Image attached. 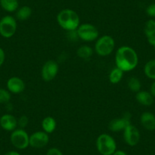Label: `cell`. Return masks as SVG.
<instances>
[{
  "instance_id": "1",
  "label": "cell",
  "mask_w": 155,
  "mask_h": 155,
  "mask_svg": "<svg viewBox=\"0 0 155 155\" xmlns=\"http://www.w3.org/2000/svg\"><path fill=\"white\" fill-rule=\"evenodd\" d=\"M115 63L117 68L124 72L132 71L138 64V53L132 47L122 46L115 53Z\"/></svg>"
},
{
  "instance_id": "2",
  "label": "cell",
  "mask_w": 155,
  "mask_h": 155,
  "mask_svg": "<svg viewBox=\"0 0 155 155\" xmlns=\"http://www.w3.org/2000/svg\"><path fill=\"white\" fill-rule=\"evenodd\" d=\"M57 23L66 31H76L80 25L79 15L75 11L70 8L62 9L56 16Z\"/></svg>"
},
{
  "instance_id": "3",
  "label": "cell",
  "mask_w": 155,
  "mask_h": 155,
  "mask_svg": "<svg viewBox=\"0 0 155 155\" xmlns=\"http://www.w3.org/2000/svg\"><path fill=\"white\" fill-rule=\"evenodd\" d=\"M116 43L115 40L110 35H103L97 39L94 44V51L98 56H110L114 51Z\"/></svg>"
},
{
  "instance_id": "4",
  "label": "cell",
  "mask_w": 155,
  "mask_h": 155,
  "mask_svg": "<svg viewBox=\"0 0 155 155\" xmlns=\"http://www.w3.org/2000/svg\"><path fill=\"white\" fill-rule=\"evenodd\" d=\"M96 147L101 155H113L116 150V142L113 136L107 133L101 134L97 138Z\"/></svg>"
},
{
  "instance_id": "5",
  "label": "cell",
  "mask_w": 155,
  "mask_h": 155,
  "mask_svg": "<svg viewBox=\"0 0 155 155\" xmlns=\"http://www.w3.org/2000/svg\"><path fill=\"white\" fill-rule=\"evenodd\" d=\"M78 37L84 42H93L99 37V31L94 25L90 23L81 24L76 30Z\"/></svg>"
},
{
  "instance_id": "6",
  "label": "cell",
  "mask_w": 155,
  "mask_h": 155,
  "mask_svg": "<svg viewBox=\"0 0 155 155\" xmlns=\"http://www.w3.org/2000/svg\"><path fill=\"white\" fill-rule=\"evenodd\" d=\"M17 21L12 15H5L0 20V35L4 38H11L17 31Z\"/></svg>"
},
{
  "instance_id": "7",
  "label": "cell",
  "mask_w": 155,
  "mask_h": 155,
  "mask_svg": "<svg viewBox=\"0 0 155 155\" xmlns=\"http://www.w3.org/2000/svg\"><path fill=\"white\" fill-rule=\"evenodd\" d=\"M30 135L24 129H16L12 131L10 135V141L15 148L24 150L29 145Z\"/></svg>"
},
{
  "instance_id": "8",
  "label": "cell",
  "mask_w": 155,
  "mask_h": 155,
  "mask_svg": "<svg viewBox=\"0 0 155 155\" xmlns=\"http://www.w3.org/2000/svg\"><path fill=\"white\" fill-rule=\"evenodd\" d=\"M59 70V64L56 61L52 60V59L47 61L43 65L42 68H41V78L44 81H47V82L53 81L58 74Z\"/></svg>"
},
{
  "instance_id": "9",
  "label": "cell",
  "mask_w": 155,
  "mask_h": 155,
  "mask_svg": "<svg viewBox=\"0 0 155 155\" xmlns=\"http://www.w3.org/2000/svg\"><path fill=\"white\" fill-rule=\"evenodd\" d=\"M141 138L139 130L133 124L130 123L123 130V139L124 141L131 147L136 146Z\"/></svg>"
},
{
  "instance_id": "10",
  "label": "cell",
  "mask_w": 155,
  "mask_h": 155,
  "mask_svg": "<svg viewBox=\"0 0 155 155\" xmlns=\"http://www.w3.org/2000/svg\"><path fill=\"white\" fill-rule=\"evenodd\" d=\"M50 141L49 134L44 131H37L30 135L29 145L33 148L41 149L46 147Z\"/></svg>"
},
{
  "instance_id": "11",
  "label": "cell",
  "mask_w": 155,
  "mask_h": 155,
  "mask_svg": "<svg viewBox=\"0 0 155 155\" xmlns=\"http://www.w3.org/2000/svg\"><path fill=\"white\" fill-rule=\"evenodd\" d=\"M131 118H132V116H131L130 113H126L122 117L113 119L109 123V129L113 132H121V131L123 132L126 126L132 123H131Z\"/></svg>"
},
{
  "instance_id": "12",
  "label": "cell",
  "mask_w": 155,
  "mask_h": 155,
  "mask_svg": "<svg viewBox=\"0 0 155 155\" xmlns=\"http://www.w3.org/2000/svg\"><path fill=\"white\" fill-rule=\"evenodd\" d=\"M6 86L7 90L10 93L15 94L22 93L25 89V81L21 78L17 76H13L8 78Z\"/></svg>"
},
{
  "instance_id": "13",
  "label": "cell",
  "mask_w": 155,
  "mask_h": 155,
  "mask_svg": "<svg viewBox=\"0 0 155 155\" xmlns=\"http://www.w3.org/2000/svg\"><path fill=\"white\" fill-rule=\"evenodd\" d=\"M0 126L5 131L12 132L18 127V119L13 115L6 113L0 117Z\"/></svg>"
},
{
  "instance_id": "14",
  "label": "cell",
  "mask_w": 155,
  "mask_h": 155,
  "mask_svg": "<svg viewBox=\"0 0 155 155\" xmlns=\"http://www.w3.org/2000/svg\"><path fill=\"white\" fill-rule=\"evenodd\" d=\"M140 123L146 130H155V115L148 111L144 112L140 116Z\"/></svg>"
},
{
  "instance_id": "15",
  "label": "cell",
  "mask_w": 155,
  "mask_h": 155,
  "mask_svg": "<svg viewBox=\"0 0 155 155\" xmlns=\"http://www.w3.org/2000/svg\"><path fill=\"white\" fill-rule=\"evenodd\" d=\"M135 100L141 105L149 107L153 104L154 97L152 96L151 94L149 91H140L137 92L136 94H135Z\"/></svg>"
},
{
  "instance_id": "16",
  "label": "cell",
  "mask_w": 155,
  "mask_h": 155,
  "mask_svg": "<svg viewBox=\"0 0 155 155\" xmlns=\"http://www.w3.org/2000/svg\"><path fill=\"white\" fill-rule=\"evenodd\" d=\"M56 121L52 116H47L43 119L41 122V126H42L43 131L47 132V134H51L56 130Z\"/></svg>"
},
{
  "instance_id": "17",
  "label": "cell",
  "mask_w": 155,
  "mask_h": 155,
  "mask_svg": "<svg viewBox=\"0 0 155 155\" xmlns=\"http://www.w3.org/2000/svg\"><path fill=\"white\" fill-rule=\"evenodd\" d=\"M32 15V9L31 7L28 5H24V6L18 8L15 13V18L19 21H26L31 18Z\"/></svg>"
},
{
  "instance_id": "18",
  "label": "cell",
  "mask_w": 155,
  "mask_h": 155,
  "mask_svg": "<svg viewBox=\"0 0 155 155\" xmlns=\"http://www.w3.org/2000/svg\"><path fill=\"white\" fill-rule=\"evenodd\" d=\"M123 74H124V71L116 66L110 71L109 74V81L113 84H118L123 79Z\"/></svg>"
},
{
  "instance_id": "19",
  "label": "cell",
  "mask_w": 155,
  "mask_h": 155,
  "mask_svg": "<svg viewBox=\"0 0 155 155\" xmlns=\"http://www.w3.org/2000/svg\"><path fill=\"white\" fill-rule=\"evenodd\" d=\"M76 54L80 59L86 60L91 59V57L93 56L94 50L88 45H81L78 48Z\"/></svg>"
},
{
  "instance_id": "20",
  "label": "cell",
  "mask_w": 155,
  "mask_h": 155,
  "mask_svg": "<svg viewBox=\"0 0 155 155\" xmlns=\"http://www.w3.org/2000/svg\"><path fill=\"white\" fill-rule=\"evenodd\" d=\"M0 5L3 10L8 12H14L18 8V0H0Z\"/></svg>"
},
{
  "instance_id": "21",
  "label": "cell",
  "mask_w": 155,
  "mask_h": 155,
  "mask_svg": "<svg viewBox=\"0 0 155 155\" xmlns=\"http://www.w3.org/2000/svg\"><path fill=\"white\" fill-rule=\"evenodd\" d=\"M144 33L147 40L155 39V20L150 19L147 21L144 27Z\"/></svg>"
},
{
  "instance_id": "22",
  "label": "cell",
  "mask_w": 155,
  "mask_h": 155,
  "mask_svg": "<svg viewBox=\"0 0 155 155\" xmlns=\"http://www.w3.org/2000/svg\"><path fill=\"white\" fill-rule=\"evenodd\" d=\"M144 73L146 77L155 81V59L146 62L144 66Z\"/></svg>"
},
{
  "instance_id": "23",
  "label": "cell",
  "mask_w": 155,
  "mask_h": 155,
  "mask_svg": "<svg viewBox=\"0 0 155 155\" xmlns=\"http://www.w3.org/2000/svg\"><path fill=\"white\" fill-rule=\"evenodd\" d=\"M127 85L129 90L135 94H136L137 92L141 91V81H140L137 77H135V76L129 78V79L128 80Z\"/></svg>"
},
{
  "instance_id": "24",
  "label": "cell",
  "mask_w": 155,
  "mask_h": 155,
  "mask_svg": "<svg viewBox=\"0 0 155 155\" xmlns=\"http://www.w3.org/2000/svg\"><path fill=\"white\" fill-rule=\"evenodd\" d=\"M11 97V93L8 90L0 87V104H8Z\"/></svg>"
},
{
  "instance_id": "25",
  "label": "cell",
  "mask_w": 155,
  "mask_h": 155,
  "mask_svg": "<svg viewBox=\"0 0 155 155\" xmlns=\"http://www.w3.org/2000/svg\"><path fill=\"white\" fill-rule=\"evenodd\" d=\"M28 123H29V119L25 115L20 116L18 119V126H19L20 129H25V128H26L28 126Z\"/></svg>"
},
{
  "instance_id": "26",
  "label": "cell",
  "mask_w": 155,
  "mask_h": 155,
  "mask_svg": "<svg viewBox=\"0 0 155 155\" xmlns=\"http://www.w3.org/2000/svg\"><path fill=\"white\" fill-rule=\"evenodd\" d=\"M146 13L148 16L151 18H155V3L149 5L146 8Z\"/></svg>"
},
{
  "instance_id": "27",
  "label": "cell",
  "mask_w": 155,
  "mask_h": 155,
  "mask_svg": "<svg viewBox=\"0 0 155 155\" xmlns=\"http://www.w3.org/2000/svg\"><path fill=\"white\" fill-rule=\"evenodd\" d=\"M46 155H63V153L57 147H51L47 150Z\"/></svg>"
},
{
  "instance_id": "28",
  "label": "cell",
  "mask_w": 155,
  "mask_h": 155,
  "mask_svg": "<svg viewBox=\"0 0 155 155\" xmlns=\"http://www.w3.org/2000/svg\"><path fill=\"white\" fill-rule=\"evenodd\" d=\"M5 51L3 50V49H2L0 47V67L3 65L4 62H5Z\"/></svg>"
},
{
  "instance_id": "29",
  "label": "cell",
  "mask_w": 155,
  "mask_h": 155,
  "mask_svg": "<svg viewBox=\"0 0 155 155\" xmlns=\"http://www.w3.org/2000/svg\"><path fill=\"white\" fill-rule=\"evenodd\" d=\"M149 92L151 94V95L153 97H155V81H153V82L152 83L151 85H150V91Z\"/></svg>"
},
{
  "instance_id": "30",
  "label": "cell",
  "mask_w": 155,
  "mask_h": 155,
  "mask_svg": "<svg viewBox=\"0 0 155 155\" xmlns=\"http://www.w3.org/2000/svg\"><path fill=\"white\" fill-rule=\"evenodd\" d=\"M113 155H128L126 152H125L123 150H116L114 153H113Z\"/></svg>"
},
{
  "instance_id": "31",
  "label": "cell",
  "mask_w": 155,
  "mask_h": 155,
  "mask_svg": "<svg viewBox=\"0 0 155 155\" xmlns=\"http://www.w3.org/2000/svg\"><path fill=\"white\" fill-rule=\"evenodd\" d=\"M4 155H21V154L18 151H15V150H11V151H8L7 152V153H5Z\"/></svg>"
},
{
  "instance_id": "32",
  "label": "cell",
  "mask_w": 155,
  "mask_h": 155,
  "mask_svg": "<svg viewBox=\"0 0 155 155\" xmlns=\"http://www.w3.org/2000/svg\"><path fill=\"white\" fill-rule=\"evenodd\" d=\"M147 41H148L149 44H150V45H151L155 50V39H152V40H147Z\"/></svg>"
}]
</instances>
